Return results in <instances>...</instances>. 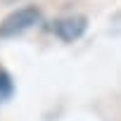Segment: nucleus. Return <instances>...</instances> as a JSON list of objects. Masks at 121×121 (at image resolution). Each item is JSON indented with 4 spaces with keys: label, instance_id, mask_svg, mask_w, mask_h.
<instances>
[{
    "label": "nucleus",
    "instance_id": "nucleus-1",
    "mask_svg": "<svg viewBox=\"0 0 121 121\" xmlns=\"http://www.w3.org/2000/svg\"><path fill=\"white\" fill-rule=\"evenodd\" d=\"M38 22H40V10L36 5L19 7L0 22V38H14V36L29 31L31 26H36Z\"/></svg>",
    "mask_w": 121,
    "mask_h": 121
},
{
    "label": "nucleus",
    "instance_id": "nucleus-3",
    "mask_svg": "<svg viewBox=\"0 0 121 121\" xmlns=\"http://www.w3.org/2000/svg\"><path fill=\"white\" fill-rule=\"evenodd\" d=\"M10 93H12V81L7 71H0V95H10Z\"/></svg>",
    "mask_w": 121,
    "mask_h": 121
},
{
    "label": "nucleus",
    "instance_id": "nucleus-2",
    "mask_svg": "<svg viewBox=\"0 0 121 121\" xmlns=\"http://www.w3.org/2000/svg\"><path fill=\"white\" fill-rule=\"evenodd\" d=\"M86 26H88L86 17H81V14H71V17L57 19L55 26H52V31L62 38L64 43H74V40H78V38L86 33Z\"/></svg>",
    "mask_w": 121,
    "mask_h": 121
}]
</instances>
